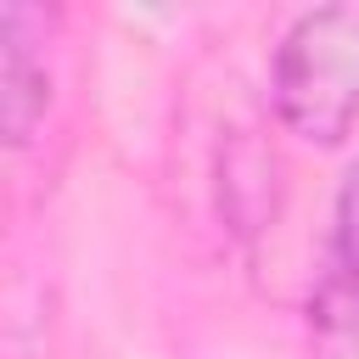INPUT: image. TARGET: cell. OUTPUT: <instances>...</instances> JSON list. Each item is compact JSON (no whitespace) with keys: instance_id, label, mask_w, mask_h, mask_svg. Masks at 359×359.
I'll use <instances>...</instances> for the list:
<instances>
[{"instance_id":"obj_3","label":"cell","mask_w":359,"mask_h":359,"mask_svg":"<svg viewBox=\"0 0 359 359\" xmlns=\"http://www.w3.org/2000/svg\"><path fill=\"white\" fill-rule=\"evenodd\" d=\"M320 359H359V337H325Z\"/></svg>"},{"instance_id":"obj_1","label":"cell","mask_w":359,"mask_h":359,"mask_svg":"<svg viewBox=\"0 0 359 359\" xmlns=\"http://www.w3.org/2000/svg\"><path fill=\"white\" fill-rule=\"evenodd\" d=\"M269 101L292 135L314 146L348 140L359 118V6H320L286 28L269 67Z\"/></svg>"},{"instance_id":"obj_2","label":"cell","mask_w":359,"mask_h":359,"mask_svg":"<svg viewBox=\"0 0 359 359\" xmlns=\"http://www.w3.org/2000/svg\"><path fill=\"white\" fill-rule=\"evenodd\" d=\"M39 22L34 6H6V22H0V45H6V62H0V118H6V140L11 146H28L45 107H50V73H45V56L34 50L39 39L28 34Z\"/></svg>"}]
</instances>
